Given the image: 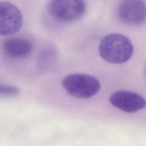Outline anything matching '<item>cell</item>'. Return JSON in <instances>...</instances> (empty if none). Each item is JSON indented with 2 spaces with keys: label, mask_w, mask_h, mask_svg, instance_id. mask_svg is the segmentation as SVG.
<instances>
[{
  "label": "cell",
  "mask_w": 146,
  "mask_h": 146,
  "mask_svg": "<svg viewBox=\"0 0 146 146\" xmlns=\"http://www.w3.org/2000/svg\"><path fill=\"white\" fill-rule=\"evenodd\" d=\"M19 89L13 86L0 83V95L6 96H13L19 94Z\"/></svg>",
  "instance_id": "9"
},
{
  "label": "cell",
  "mask_w": 146,
  "mask_h": 146,
  "mask_svg": "<svg viewBox=\"0 0 146 146\" xmlns=\"http://www.w3.org/2000/svg\"><path fill=\"white\" fill-rule=\"evenodd\" d=\"M56 59V52L50 48L42 51L38 58V67L42 71H48L55 64Z\"/></svg>",
  "instance_id": "8"
},
{
  "label": "cell",
  "mask_w": 146,
  "mask_h": 146,
  "mask_svg": "<svg viewBox=\"0 0 146 146\" xmlns=\"http://www.w3.org/2000/svg\"><path fill=\"white\" fill-rule=\"evenodd\" d=\"M145 75H146V70H145Z\"/></svg>",
  "instance_id": "10"
},
{
  "label": "cell",
  "mask_w": 146,
  "mask_h": 146,
  "mask_svg": "<svg viewBox=\"0 0 146 146\" xmlns=\"http://www.w3.org/2000/svg\"><path fill=\"white\" fill-rule=\"evenodd\" d=\"M62 84L70 95L78 98H88L96 95L101 88L100 82L90 75L76 73L66 76Z\"/></svg>",
  "instance_id": "2"
},
{
  "label": "cell",
  "mask_w": 146,
  "mask_h": 146,
  "mask_svg": "<svg viewBox=\"0 0 146 146\" xmlns=\"http://www.w3.org/2000/svg\"><path fill=\"white\" fill-rule=\"evenodd\" d=\"M110 102L115 107L128 113H133L146 107V100L137 93L120 90L113 92Z\"/></svg>",
  "instance_id": "6"
},
{
  "label": "cell",
  "mask_w": 146,
  "mask_h": 146,
  "mask_svg": "<svg viewBox=\"0 0 146 146\" xmlns=\"http://www.w3.org/2000/svg\"><path fill=\"white\" fill-rule=\"evenodd\" d=\"M86 10L84 0H50L48 12L55 20L71 22L79 19Z\"/></svg>",
  "instance_id": "3"
},
{
  "label": "cell",
  "mask_w": 146,
  "mask_h": 146,
  "mask_svg": "<svg viewBox=\"0 0 146 146\" xmlns=\"http://www.w3.org/2000/svg\"><path fill=\"white\" fill-rule=\"evenodd\" d=\"M23 17L21 11L14 4L0 1V35H10L21 28Z\"/></svg>",
  "instance_id": "5"
},
{
  "label": "cell",
  "mask_w": 146,
  "mask_h": 146,
  "mask_svg": "<svg viewBox=\"0 0 146 146\" xmlns=\"http://www.w3.org/2000/svg\"><path fill=\"white\" fill-rule=\"evenodd\" d=\"M133 52V46L128 38L117 33L103 37L99 46L100 56L107 62L120 64L128 60Z\"/></svg>",
  "instance_id": "1"
},
{
  "label": "cell",
  "mask_w": 146,
  "mask_h": 146,
  "mask_svg": "<svg viewBox=\"0 0 146 146\" xmlns=\"http://www.w3.org/2000/svg\"><path fill=\"white\" fill-rule=\"evenodd\" d=\"M117 15L124 24L139 26L146 22V2L144 0H121Z\"/></svg>",
  "instance_id": "4"
},
{
  "label": "cell",
  "mask_w": 146,
  "mask_h": 146,
  "mask_svg": "<svg viewBox=\"0 0 146 146\" xmlns=\"http://www.w3.org/2000/svg\"><path fill=\"white\" fill-rule=\"evenodd\" d=\"M6 55L13 58H21L28 56L33 50L31 43L22 38H13L6 40L2 44Z\"/></svg>",
  "instance_id": "7"
}]
</instances>
